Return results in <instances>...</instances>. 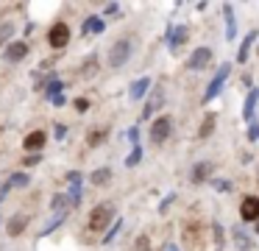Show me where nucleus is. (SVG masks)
I'll return each mask as SVG.
<instances>
[{
	"label": "nucleus",
	"instance_id": "8",
	"mask_svg": "<svg viewBox=\"0 0 259 251\" xmlns=\"http://www.w3.org/2000/svg\"><path fill=\"white\" fill-rule=\"evenodd\" d=\"M162 103H164V87H156V89H153V95L148 98V103L142 106V120H148V117H151Z\"/></svg>",
	"mask_w": 259,
	"mask_h": 251
},
{
	"label": "nucleus",
	"instance_id": "34",
	"mask_svg": "<svg viewBox=\"0 0 259 251\" xmlns=\"http://www.w3.org/2000/svg\"><path fill=\"white\" fill-rule=\"evenodd\" d=\"M170 251H179V248H176V245H170Z\"/></svg>",
	"mask_w": 259,
	"mask_h": 251
},
{
	"label": "nucleus",
	"instance_id": "16",
	"mask_svg": "<svg viewBox=\"0 0 259 251\" xmlns=\"http://www.w3.org/2000/svg\"><path fill=\"white\" fill-rule=\"evenodd\" d=\"M45 139H48V137H45V131H31L28 137L23 139V145H25L28 151H39L42 145H45Z\"/></svg>",
	"mask_w": 259,
	"mask_h": 251
},
{
	"label": "nucleus",
	"instance_id": "10",
	"mask_svg": "<svg viewBox=\"0 0 259 251\" xmlns=\"http://www.w3.org/2000/svg\"><path fill=\"white\" fill-rule=\"evenodd\" d=\"M6 61H23L25 56H28V45L25 42H9V48H6Z\"/></svg>",
	"mask_w": 259,
	"mask_h": 251
},
{
	"label": "nucleus",
	"instance_id": "19",
	"mask_svg": "<svg viewBox=\"0 0 259 251\" xmlns=\"http://www.w3.org/2000/svg\"><path fill=\"white\" fill-rule=\"evenodd\" d=\"M253 42H256V31H251L245 39H242V45H240V53H237V61H248V53H251V48H253Z\"/></svg>",
	"mask_w": 259,
	"mask_h": 251
},
{
	"label": "nucleus",
	"instance_id": "1",
	"mask_svg": "<svg viewBox=\"0 0 259 251\" xmlns=\"http://www.w3.org/2000/svg\"><path fill=\"white\" fill-rule=\"evenodd\" d=\"M114 221H117V218H114V204H98L95 209L90 212V229H95V232H103V229Z\"/></svg>",
	"mask_w": 259,
	"mask_h": 251
},
{
	"label": "nucleus",
	"instance_id": "17",
	"mask_svg": "<svg viewBox=\"0 0 259 251\" xmlns=\"http://www.w3.org/2000/svg\"><path fill=\"white\" fill-rule=\"evenodd\" d=\"M231 237H234V245H237V248H242V251H248V248L253 245L251 234H245L240 226H237V229H231Z\"/></svg>",
	"mask_w": 259,
	"mask_h": 251
},
{
	"label": "nucleus",
	"instance_id": "2",
	"mask_svg": "<svg viewBox=\"0 0 259 251\" xmlns=\"http://www.w3.org/2000/svg\"><path fill=\"white\" fill-rule=\"evenodd\" d=\"M131 59V39H117L109 50V64L112 67H123Z\"/></svg>",
	"mask_w": 259,
	"mask_h": 251
},
{
	"label": "nucleus",
	"instance_id": "20",
	"mask_svg": "<svg viewBox=\"0 0 259 251\" xmlns=\"http://www.w3.org/2000/svg\"><path fill=\"white\" fill-rule=\"evenodd\" d=\"M109 182H112V167H98V170H92V184L95 187H106Z\"/></svg>",
	"mask_w": 259,
	"mask_h": 251
},
{
	"label": "nucleus",
	"instance_id": "32",
	"mask_svg": "<svg viewBox=\"0 0 259 251\" xmlns=\"http://www.w3.org/2000/svg\"><path fill=\"white\" fill-rule=\"evenodd\" d=\"M75 109H78V112H87V109H90V100H87V98H78V100H75Z\"/></svg>",
	"mask_w": 259,
	"mask_h": 251
},
{
	"label": "nucleus",
	"instance_id": "9",
	"mask_svg": "<svg viewBox=\"0 0 259 251\" xmlns=\"http://www.w3.org/2000/svg\"><path fill=\"white\" fill-rule=\"evenodd\" d=\"M190 39V31H187V25H179V28H170V37H167V45L170 50H179L181 45Z\"/></svg>",
	"mask_w": 259,
	"mask_h": 251
},
{
	"label": "nucleus",
	"instance_id": "5",
	"mask_svg": "<svg viewBox=\"0 0 259 251\" xmlns=\"http://www.w3.org/2000/svg\"><path fill=\"white\" fill-rule=\"evenodd\" d=\"M187 67L190 70H206V67H212V50L209 48H198V50H192V56L187 59Z\"/></svg>",
	"mask_w": 259,
	"mask_h": 251
},
{
	"label": "nucleus",
	"instance_id": "35",
	"mask_svg": "<svg viewBox=\"0 0 259 251\" xmlns=\"http://www.w3.org/2000/svg\"><path fill=\"white\" fill-rule=\"evenodd\" d=\"M256 176H259V167H256Z\"/></svg>",
	"mask_w": 259,
	"mask_h": 251
},
{
	"label": "nucleus",
	"instance_id": "12",
	"mask_svg": "<svg viewBox=\"0 0 259 251\" xmlns=\"http://www.w3.org/2000/svg\"><path fill=\"white\" fill-rule=\"evenodd\" d=\"M256 103H259V89L253 87L251 92L245 95V103H242V117H245L248 123L253 120V109H256Z\"/></svg>",
	"mask_w": 259,
	"mask_h": 251
},
{
	"label": "nucleus",
	"instance_id": "7",
	"mask_svg": "<svg viewBox=\"0 0 259 251\" xmlns=\"http://www.w3.org/2000/svg\"><path fill=\"white\" fill-rule=\"evenodd\" d=\"M48 42H51L53 48H64V45L70 42V25L67 22H56V25L51 28V33H48Z\"/></svg>",
	"mask_w": 259,
	"mask_h": 251
},
{
	"label": "nucleus",
	"instance_id": "30",
	"mask_svg": "<svg viewBox=\"0 0 259 251\" xmlns=\"http://www.w3.org/2000/svg\"><path fill=\"white\" fill-rule=\"evenodd\" d=\"M64 201H67V195H53V198H51V209H62Z\"/></svg>",
	"mask_w": 259,
	"mask_h": 251
},
{
	"label": "nucleus",
	"instance_id": "21",
	"mask_svg": "<svg viewBox=\"0 0 259 251\" xmlns=\"http://www.w3.org/2000/svg\"><path fill=\"white\" fill-rule=\"evenodd\" d=\"M103 28H106L103 17H87V22H84V33H103Z\"/></svg>",
	"mask_w": 259,
	"mask_h": 251
},
{
	"label": "nucleus",
	"instance_id": "33",
	"mask_svg": "<svg viewBox=\"0 0 259 251\" xmlns=\"http://www.w3.org/2000/svg\"><path fill=\"white\" fill-rule=\"evenodd\" d=\"M9 190H12V187H9V182H6V184H3V187H0V201L6 198V193H9Z\"/></svg>",
	"mask_w": 259,
	"mask_h": 251
},
{
	"label": "nucleus",
	"instance_id": "28",
	"mask_svg": "<svg viewBox=\"0 0 259 251\" xmlns=\"http://www.w3.org/2000/svg\"><path fill=\"white\" fill-rule=\"evenodd\" d=\"M140 159H142V148H140V145H134V151H131V156L125 159V165H128V167H134Z\"/></svg>",
	"mask_w": 259,
	"mask_h": 251
},
{
	"label": "nucleus",
	"instance_id": "31",
	"mask_svg": "<svg viewBox=\"0 0 259 251\" xmlns=\"http://www.w3.org/2000/svg\"><path fill=\"white\" fill-rule=\"evenodd\" d=\"M248 139H259V126H256V123L248 126Z\"/></svg>",
	"mask_w": 259,
	"mask_h": 251
},
{
	"label": "nucleus",
	"instance_id": "18",
	"mask_svg": "<svg viewBox=\"0 0 259 251\" xmlns=\"http://www.w3.org/2000/svg\"><path fill=\"white\" fill-rule=\"evenodd\" d=\"M62 89H64V87H62V81H59V78H53V81L48 84V98H51L56 106H62V103H64V95H62Z\"/></svg>",
	"mask_w": 259,
	"mask_h": 251
},
{
	"label": "nucleus",
	"instance_id": "3",
	"mask_svg": "<svg viewBox=\"0 0 259 251\" xmlns=\"http://www.w3.org/2000/svg\"><path fill=\"white\" fill-rule=\"evenodd\" d=\"M229 73H231V64H223L218 73H214L212 84H209L206 92H203V103H209V100H214V98L220 95V89H223V84H226V78H229Z\"/></svg>",
	"mask_w": 259,
	"mask_h": 251
},
{
	"label": "nucleus",
	"instance_id": "15",
	"mask_svg": "<svg viewBox=\"0 0 259 251\" xmlns=\"http://www.w3.org/2000/svg\"><path fill=\"white\" fill-rule=\"evenodd\" d=\"M214 165L212 162H198L195 167H192V182H206L209 176H212Z\"/></svg>",
	"mask_w": 259,
	"mask_h": 251
},
{
	"label": "nucleus",
	"instance_id": "24",
	"mask_svg": "<svg viewBox=\"0 0 259 251\" xmlns=\"http://www.w3.org/2000/svg\"><path fill=\"white\" fill-rule=\"evenodd\" d=\"M12 33H14V25L12 22H3L0 25V45H6V39H12Z\"/></svg>",
	"mask_w": 259,
	"mask_h": 251
},
{
	"label": "nucleus",
	"instance_id": "23",
	"mask_svg": "<svg viewBox=\"0 0 259 251\" xmlns=\"http://www.w3.org/2000/svg\"><path fill=\"white\" fill-rule=\"evenodd\" d=\"M120 229H123V221H114L112 226H109L106 237H103V245H109V243H112V240H114V237H117V234H120Z\"/></svg>",
	"mask_w": 259,
	"mask_h": 251
},
{
	"label": "nucleus",
	"instance_id": "22",
	"mask_svg": "<svg viewBox=\"0 0 259 251\" xmlns=\"http://www.w3.org/2000/svg\"><path fill=\"white\" fill-rule=\"evenodd\" d=\"M214 120H218V117L214 115H206L203 117V123H201V131H198V137H209V134H212V128H214Z\"/></svg>",
	"mask_w": 259,
	"mask_h": 251
},
{
	"label": "nucleus",
	"instance_id": "29",
	"mask_svg": "<svg viewBox=\"0 0 259 251\" xmlns=\"http://www.w3.org/2000/svg\"><path fill=\"white\" fill-rule=\"evenodd\" d=\"M212 229H214V245H218V248H223V229H220L218 223H212Z\"/></svg>",
	"mask_w": 259,
	"mask_h": 251
},
{
	"label": "nucleus",
	"instance_id": "13",
	"mask_svg": "<svg viewBox=\"0 0 259 251\" xmlns=\"http://www.w3.org/2000/svg\"><path fill=\"white\" fill-rule=\"evenodd\" d=\"M25 226H28V218H25V215H14V218H9L6 232L12 234V237H17V234L25 232Z\"/></svg>",
	"mask_w": 259,
	"mask_h": 251
},
{
	"label": "nucleus",
	"instance_id": "26",
	"mask_svg": "<svg viewBox=\"0 0 259 251\" xmlns=\"http://www.w3.org/2000/svg\"><path fill=\"white\" fill-rule=\"evenodd\" d=\"M28 184V176L25 173H14L12 178H9V187H25Z\"/></svg>",
	"mask_w": 259,
	"mask_h": 251
},
{
	"label": "nucleus",
	"instance_id": "27",
	"mask_svg": "<svg viewBox=\"0 0 259 251\" xmlns=\"http://www.w3.org/2000/svg\"><path fill=\"white\" fill-rule=\"evenodd\" d=\"M103 139H106V131H103V128H92V134H90V145H101Z\"/></svg>",
	"mask_w": 259,
	"mask_h": 251
},
{
	"label": "nucleus",
	"instance_id": "11",
	"mask_svg": "<svg viewBox=\"0 0 259 251\" xmlns=\"http://www.w3.org/2000/svg\"><path fill=\"white\" fill-rule=\"evenodd\" d=\"M223 17H226V39H229V42H234L237 22H234V6H231V3H223Z\"/></svg>",
	"mask_w": 259,
	"mask_h": 251
},
{
	"label": "nucleus",
	"instance_id": "25",
	"mask_svg": "<svg viewBox=\"0 0 259 251\" xmlns=\"http://www.w3.org/2000/svg\"><path fill=\"white\" fill-rule=\"evenodd\" d=\"M64 218H67L64 212H56V218H53V223H51V226H45V229H42V234H51L53 229H59V226L64 223Z\"/></svg>",
	"mask_w": 259,
	"mask_h": 251
},
{
	"label": "nucleus",
	"instance_id": "4",
	"mask_svg": "<svg viewBox=\"0 0 259 251\" xmlns=\"http://www.w3.org/2000/svg\"><path fill=\"white\" fill-rule=\"evenodd\" d=\"M170 128H173V123H170L167 115H164V117H156V120H153V126H151V142H153V145H162L164 139L170 137Z\"/></svg>",
	"mask_w": 259,
	"mask_h": 251
},
{
	"label": "nucleus",
	"instance_id": "14",
	"mask_svg": "<svg viewBox=\"0 0 259 251\" xmlns=\"http://www.w3.org/2000/svg\"><path fill=\"white\" fill-rule=\"evenodd\" d=\"M148 87H151V78L148 76H142V78H137L134 84H131V89H128V95H131V100H142V95L148 92Z\"/></svg>",
	"mask_w": 259,
	"mask_h": 251
},
{
	"label": "nucleus",
	"instance_id": "6",
	"mask_svg": "<svg viewBox=\"0 0 259 251\" xmlns=\"http://www.w3.org/2000/svg\"><path fill=\"white\" fill-rule=\"evenodd\" d=\"M240 218H242L245 223L259 221V198H256V195H245V198H242V204H240Z\"/></svg>",
	"mask_w": 259,
	"mask_h": 251
}]
</instances>
